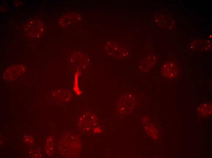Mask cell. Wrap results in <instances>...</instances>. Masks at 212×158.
<instances>
[{
    "label": "cell",
    "instance_id": "obj_1",
    "mask_svg": "<svg viewBox=\"0 0 212 158\" xmlns=\"http://www.w3.org/2000/svg\"><path fill=\"white\" fill-rule=\"evenodd\" d=\"M43 30V25L38 20H30L26 25L25 30L26 33L32 37L38 38L42 34Z\"/></svg>",
    "mask_w": 212,
    "mask_h": 158
},
{
    "label": "cell",
    "instance_id": "obj_2",
    "mask_svg": "<svg viewBox=\"0 0 212 158\" xmlns=\"http://www.w3.org/2000/svg\"><path fill=\"white\" fill-rule=\"evenodd\" d=\"M25 70V67L22 65H15L11 66L5 70L3 77L6 81L14 80L22 75Z\"/></svg>",
    "mask_w": 212,
    "mask_h": 158
},
{
    "label": "cell",
    "instance_id": "obj_3",
    "mask_svg": "<svg viewBox=\"0 0 212 158\" xmlns=\"http://www.w3.org/2000/svg\"><path fill=\"white\" fill-rule=\"evenodd\" d=\"M96 118L95 116L92 113L83 114L79 118V125L82 129L90 130L94 125Z\"/></svg>",
    "mask_w": 212,
    "mask_h": 158
},
{
    "label": "cell",
    "instance_id": "obj_4",
    "mask_svg": "<svg viewBox=\"0 0 212 158\" xmlns=\"http://www.w3.org/2000/svg\"><path fill=\"white\" fill-rule=\"evenodd\" d=\"M178 72V68L176 64L171 61H169L165 64L163 66L161 70L162 75L168 78L175 77Z\"/></svg>",
    "mask_w": 212,
    "mask_h": 158
},
{
    "label": "cell",
    "instance_id": "obj_5",
    "mask_svg": "<svg viewBox=\"0 0 212 158\" xmlns=\"http://www.w3.org/2000/svg\"><path fill=\"white\" fill-rule=\"evenodd\" d=\"M198 110L201 116H206L209 115L212 113V104H203L199 107Z\"/></svg>",
    "mask_w": 212,
    "mask_h": 158
},
{
    "label": "cell",
    "instance_id": "obj_6",
    "mask_svg": "<svg viewBox=\"0 0 212 158\" xmlns=\"http://www.w3.org/2000/svg\"><path fill=\"white\" fill-rule=\"evenodd\" d=\"M45 151L48 155H51L53 152L54 144L53 139L51 137L48 138L45 146Z\"/></svg>",
    "mask_w": 212,
    "mask_h": 158
},
{
    "label": "cell",
    "instance_id": "obj_7",
    "mask_svg": "<svg viewBox=\"0 0 212 158\" xmlns=\"http://www.w3.org/2000/svg\"><path fill=\"white\" fill-rule=\"evenodd\" d=\"M24 141L25 143L29 144H32L34 142V140L33 138L31 136H27L24 137Z\"/></svg>",
    "mask_w": 212,
    "mask_h": 158
},
{
    "label": "cell",
    "instance_id": "obj_8",
    "mask_svg": "<svg viewBox=\"0 0 212 158\" xmlns=\"http://www.w3.org/2000/svg\"><path fill=\"white\" fill-rule=\"evenodd\" d=\"M101 130V129L98 128H96L94 129V132L95 133L99 132Z\"/></svg>",
    "mask_w": 212,
    "mask_h": 158
}]
</instances>
